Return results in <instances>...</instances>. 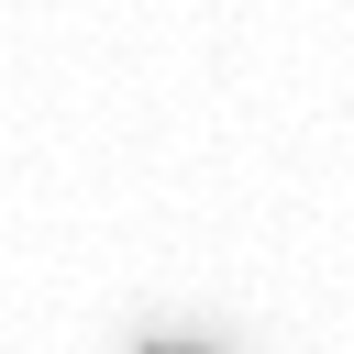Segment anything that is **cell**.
I'll list each match as a JSON object with an SVG mask.
<instances>
[{"label": "cell", "mask_w": 354, "mask_h": 354, "mask_svg": "<svg viewBox=\"0 0 354 354\" xmlns=\"http://www.w3.org/2000/svg\"><path fill=\"white\" fill-rule=\"evenodd\" d=\"M133 354H232V343H210V332H166V321H155V332H133Z\"/></svg>", "instance_id": "6da1fadb"}]
</instances>
